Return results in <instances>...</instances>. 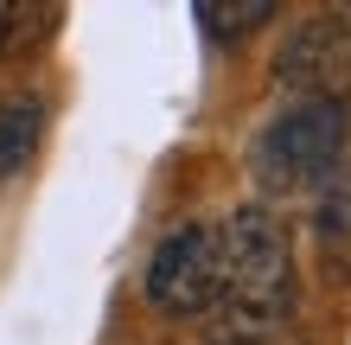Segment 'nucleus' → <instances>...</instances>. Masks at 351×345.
Instances as JSON below:
<instances>
[{
    "mask_svg": "<svg viewBox=\"0 0 351 345\" xmlns=\"http://www.w3.org/2000/svg\"><path fill=\"white\" fill-rule=\"evenodd\" d=\"M217 250H223V326L237 339H268L294 307V243L287 224L268 205H237L217 224Z\"/></svg>",
    "mask_w": 351,
    "mask_h": 345,
    "instance_id": "nucleus-1",
    "label": "nucleus"
},
{
    "mask_svg": "<svg viewBox=\"0 0 351 345\" xmlns=\"http://www.w3.org/2000/svg\"><path fill=\"white\" fill-rule=\"evenodd\" d=\"M147 307L154 313H204L223 294V250H217V224H179L160 237V250L147 256Z\"/></svg>",
    "mask_w": 351,
    "mask_h": 345,
    "instance_id": "nucleus-3",
    "label": "nucleus"
},
{
    "mask_svg": "<svg viewBox=\"0 0 351 345\" xmlns=\"http://www.w3.org/2000/svg\"><path fill=\"white\" fill-rule=\"evenodd\" d=\"M313 237L332 262H351V167H339L313 198Z\"/></svg>",
    "mask_w": 351,
    "mask_h": 345,
    "instance_id": "nucleus-5",
    "label": "nucleus"
},
{
    "mask_svg": "<svg viewBox=\"0 0 351 345\" xmlns=\"http://www.w3.org/2000/svg\"><path fill=\"white\" fill-rule=\"evenodd\" d=\"M345 134H351V109L345 96H294L250 147V173L268 198H294V192H319L345 160Z\"/></svg>",
    "mask_w": 351,
    "mask_h": 345,
    "instance_id": "nucleus-2",
    "label": "nucleus"
},
{
    "mask_svg": "<svg viewBox=\"0 0 351 345\" xmlns=\"http://www.w3.org/2000/svg\"><path fill=\"white\" fill-rule=\"evenodd\" d=\"M38 134H45V109H38L32 96L0 103V186H7V179L38 154Z\"/></svg>",
    "mask_w": 351,
    "mask_h": 345,
    "instance_id": "nucleus-6",
    "label": "nucleus"
},
{
    "mask_svg": "<svg viewBox=\"0 0 351 345\" xmlns=\"http://www.w3.org/2000/svg\"><path fill=\"white\" fill-rule=\"evenodd\" d=\"M275 19V0H198V26L211 38H250Z\"/></svg>",
    "mask_w": 351,
    "mask_h": 345,
    "instance_id": "nucleus-7",
    "label": "nucleus"
},
{
    "mask_svg": "<svg viewBox=\"0 0 351 345\" xmlns=\"http://www.w3.org/2000/svg\"><path fill=\"white\" fill-rule=\"evenodd\" d=\"M275 77L306 90V96H339V84H351V7L313 13L306 26L287 32V45L275 58Z\"/></svg>",
    "mask_w": 351,
    "mask_h": 345,
    "instance_id": "nucleus-4",
    "label": "nucleus"
}]
</instances>
